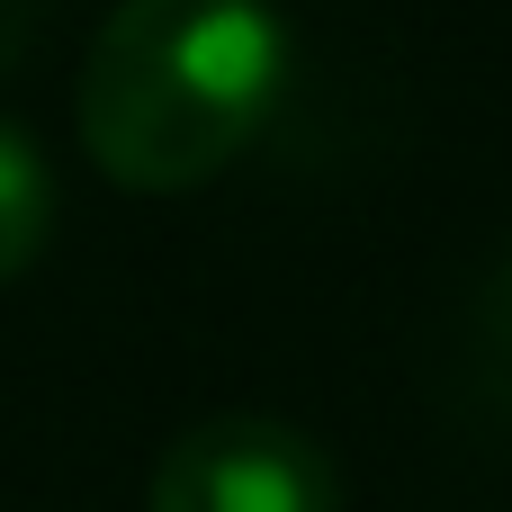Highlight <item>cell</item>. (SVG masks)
<instances>
[{
	"instance_id": "5",
	"label": "cell",
	"mask_w": 512,
	"mask_h": 512,
	"mask_svg": "<svg viewBox=\"0 0 512 512\" xmlns=\"http://www.w3.org/2000/svg\"><path fill=\"white\" fill-rule=\"evenodd\" d=\"M45 9H54V0H0V72H9V63H18L27 45H36Z\"/></svg>"
},
{
	"instance_id": "2",
	"label": "cell",
	"mask_w": 512,
	"mask_h": 512,
	"mask_svg": "<svg viewBox=\"0 0 512 512\" xmlns=\"http://www.w3.org/2000/svg\"><path fill=\"white\" fill-rule=\"evenodd\" d=\"M144 512H342V477L279 414H207L153 459Z\"/></svg>"
},
{
	"instance_id": "3",
	"label": "cell",
	"mask_w": 512,
	"mask_h": 512,
	"mask_svg": "<svg viewBox=\"0 0 512 512\" xmlns=\"http://www.w3.org/2000/svg\"><path fill=\"white\" fill-rule=\"evenodd\" d=\"M45 234H54V171H45L36 135L0 117V288L36 270Z\"/></svg>"
},
{
	"instance_id": "4",
	"label": "cell",
	"mask_w": 512,
	"mask_h": 512,
	"mask_svg": "<svg viewBox=\"0 0 512 512\" xmlns=\"http://www.w3.org/2000/svg\"><path fill=\"white\" fill-rule=\"evenodd\" d=\"M468 360H477V396L512 423V243L495 270L477 279V315H468Z\"/></svg>"
},
{
	"instance_id": "1",
	"label": "cell",
	"mask_w": 512,
	"mask_h": 512,
	"mask_svg": "<svg viewBox=\"0 0 512 512\" xmlns=\"http://www.w3.org/2000/svg\"><path fill=\"white\" fill-rule=\"evenodd\" d=\"M288 90L270 0H117L81 63V144L117 189L171 198L243 162Z\"/></svg>"
}]
</instances>
